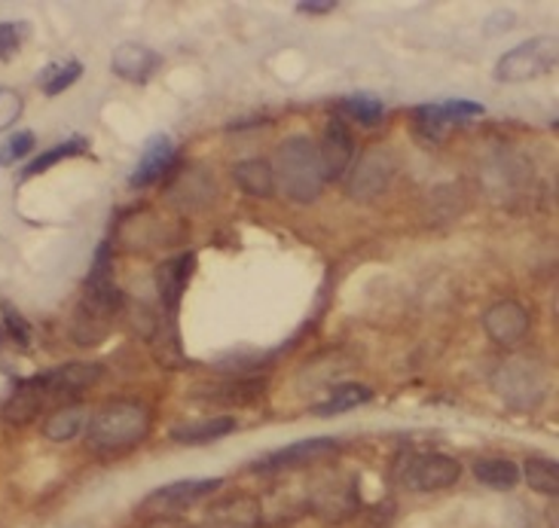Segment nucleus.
<instances>
[{"instance_id":"b1692460","label":"nucleus","mask_w":559,"mask_h":528,"mask_svg":"<svg viewBox=\"0 0 559 528\" xmlns=\"http://www.w3.org/2000/svg\"><path fill=\"white\" fill-rule=\"evenodd\" d=\"M370 400H373V388L370 385H364V382H343L324 404H318L316 416L318 419H333V416L352 412V409L364 407Z\"/></svg>"},{"instance_id":"c85d7f7f","label":"nucleus","mask_w":559,"mask_h":528,"mask_svg":"<svg viewBox=\"0 0 559 528\" xmlns=\"http://www.w3.org/2000/svg\"><path fill=\"white\" fill-rule=\"evenodd\" d=\"M80 76H83V64H80V61H61V64H49L37 80H40L44 95L56 98V95H61L64 89H71Z\"/></svg>"},{"instance_id":"2f4dec72","label":"nucleus","mask_w":559,"mask_h":528,"mask_svg":"<svg viewBox=\"0 0 559 528\" xmlns=\"http://www.w3.org/2000/svg\"><path fill=\"white\" fill-rule=\"evenodd\" d=\"M440 110H443V120L450 125H465V122L484 117L480 101H447V105H440Z\"/></svg>"},{"instance_id":"5701e85b","label":"nucleus","mask_w":559,"mask_h":528,"mask_svg":"<svg viewBox=\"0 0 559 528\" xmlns=\"http://www.w3.org/2000/svg\"><path fill=\"white\" fill-rule=\"evenodd\" d=\"M80 431H86V407L83 404H61L56 407L44 422V437L56 440V443H64V440H74Z\"/></svg>"},{"instance_id":"c9c22d12","label":"nucleus","mask_w":559,"mask_h":528,"mask_svg":"<svg viewBox=\"0 0 559 528\" xmlns=\"http://www.w3.org/2000/svg\"><path fill=\"white\" fill-rule=\"evenodd\" d=\"M141 528H199V526H193V523H187V519H181V516H175V514H159V516H153L151 523H144Z\"/></svg>"},{"instance_id":"cd10ccee","label":"nucleus","mask_w":559,"mask_h":528,"mask_svg":"<svg viewBox=\"0 0 559 528\" xmlns=\"http://www.w3.org/2000/svg\"><path fill=\"white\" fill-rule=\"evenodd\" d=\"M343 117L352 122H358L364 129H377L379 122L385 120V105L379 101L377 95H348L346 101L340 105Z\"/></svg>"},{"instance_id":"a211bd4d","label":"nucleus","mask_w":559,"mask_h":528,"mask_svg":"<svg viewBox=\"0 0 559 528\" xmlns=\"http://www.w3.org/2000/svg\"><path fill=\"white\" fill-rule=\"evenodd\" d=\"M175 166V141L168 135H153L147 141V147L141 153V159H138L135 171H132V178L129 183L135 187V190H144V187H153L156 181H163L168 171Z\"/></svg>"},{"instance_id":"7c9ffc66","label":"nucleus","mask_w":559,"mask_h":528,"mask_svg":"<svg viewBox=\"0 0 559 528\" xmlns=\"http://www.w3.org/2000/svg\"><path fill=\"white\" fill-rule=\"evenodd\" d=\"M34 151V132H15L0 144V166H13Z\"/></svg>"},{"instance_id":"f03ea898","label":"nucleus","mask_w":559,"mask_h":528,"mask_svg":"<svg viewBox=\"0 0 559 528\" xmlns=\"http://www.w3.org/2000/svg\"><path fill=\"white\" fill-rule=\"evenodd\" d=\"M275 190H282L297 205H312L324 190V175L318 163V147L309 135L285 137L273 156Z\"/></svg>"},{"instance_id":"473e14b6","label":"nucleus","mask_w":559,"mask_h":528,"mask_svg":"<svg viewBox=\"0 0 559 528\" xmlns=\"http://www.w3.org/2000/svg\"><path fill=\"white\" fill-rule=\"evenodd\" d=\"M0 315H3V327H7V333L13 336L19 346H28L31 343V327L25 317L15 312V305H10V302H3L0 305Z\"/></svg>"},{"instance_id":"aec40b11","label":"nucleus","mask_w":559,"mask_h":528,"mask_svg":"<svg viewBox=\"0 0 559 528\" xmlns=\"http://www.w3.org/2000/svg\"><path fill=\"white\" fill-rule=\"evenodd\" d=\"M236 428H239V422L233 416H212V419H202V422L175 424L168 431V440L178 443V446H205V443H217V440L229 437Z\"/></svg>"},{"instance_id":"6ab92c4d","label":"nucleus","mask_w":559,"mask_h":528,"mask_svg":"<svg viewBox=\"0 0 559 528\" xmlns=\"http://www.w3.org/2000/svg\"><path fill=\"white\" fill-rule=\"evenodd\" d=\"M302 514H309L306 489H302V485H275L273 492L260 501L263 526H290V523H297Z\"/></svg>"},{"instance_id":"bb28decb","label":"nucleus","mask_w":559,"mask_h":528,"mask_svg":"<svg viewBox=\"0 0 559 528\" xmlns=\"http://www.w3.org/2000/svg\"><path fill=\"white\" fill-rule=\"evenodd\" d=\"M266 394V379H236L227 382V388H217L209 394L212 404H233V407H248Z\"/></svg>"},{"instance_id":"4be33fe9","label":"nucleus","mask_w":559,"mask_h":528,"mask_svg":"<svg viewBox=\"0 0 559 528\" xmlns=\"http://www.w3.org/2000/svg\"><path fill=\"white\" fill-rule=\"evenodd\" d=\"M474 480L486 489H496V492H511L520 485V465L511 461V458H501V455H492V458H477L474 461Z\"/></svg>"},{"instance_id":"7ed1b4c3","label":"nucleus","mask_w":559,"mask_h":528,"mask_svg":"<svg viewBox=\"0 0 559 528\" xmlns=\"http://www.w3.org/2000/svg\"><path fill=\"white\" fill-rule=\"evenodd\" d=\"M306 504H309V514H316L328 526L348 523L361 511L358 477L346 470H324L316 483L306 485Z\"/></svg>"},{"instance_id":"6e6552de","label":"nucleus","mask_w":559,"mask_h":528,"mask_svg":"<svg viewBox=\"0 0 559 528\" xmlns=\"http://www.w3.org/2000/svg\"><path fill=\"white\" fill-rule=\"evenodd\" d=\"M462 465L447 453H419L409 455L401 470V480L409 492H440L459 483Z\"/></svg>"},{"instance_id":"393cba45","label":"nucleus","mask_w":559,"mask_h":528,"mask_svg":"<svg viewBox=\"0 0 559 528\" xmlns=\"http://www.w3.org/2000/svg\"><path fill=\"white\" fill-rule=\"evenodd\" d=\"M520 477L530 483L532 492L538 495H550L557 499L559 495V465L554 458H545V455H532L530 461L520 468Z\"/></svg>"},{"instance_id":"f8f14e48","label":"nucleus","mask_w":559,"mask_h":528,"mask_svg":"<svg viewBox=\"0 0 559 528\" xmlns=\"http://www.w3.org/2000/svg\"><path fill=\"white\" fill-rule=\"evenodd\" d=\"M318 147V163H321V175H324V183L328 181H343V175L352 166V156H355V137H352V129L340 117H333L324 125L321 132V141Z\"/></svg>"},{"instance_id":"f704fd0d","label":"nucleus","mask_w":559,"mask_h":528,"mask_svg":"<svg viewBox=\"0 0 559 528\" xmlns=\"http://www.w3.org/2000/svg\"><path fill=\"white\" fill-rule=\"evenodd\" d=\"M22 107H25V101L19 92H13L10 86H0V129H10L19 120Z\"/></svg>"},{"instance_id":"f257e3e1","label":"nucleus","mask_w":559,"mask_h":528,"mask_svg":"<svg viewBox=\"0 0 559 528\" xmlns=\"http://www.w3.org/2000/svg\"><path fill=\"white\" fill-rule=\"evenodd\" d=\"M151 409L138 400H114L86 424V446L95 455H120L135 449L151 434Z\"/></svg>"},{"instance_id":"0eeeda50","label":"nucleus","mask_w":559,"mask_h":528,"mask_svg":"<svg viewBox=\"0 0 559 528\" xmlns=\"http://www.w3.org/2000/svg\"><path fill=\"white\" fill-rule=\"evenodd\" d=\"M394 175H397V153L389 147H370L348 178V196L358 202H373L392 187Z\"/></svg>"},{"instance_id":"72a5a7b5","label":"nucleus","mask_w":559,"mask_h":528,"mask_svg":"<svg viewBox=\"0 0 559 528\" xmlns=\"http://www.w3.org/2000/svg\"><path fill=\"white\" fill-rule=\"evenodd\" d=\"M28 28L25 25H13V22H0V61L13 59L19 46L25 40Z\"/></svg>"},{"instance_id":"ddd939ff","label":"nucleus","mask_w":559,"mask_h":528,"mask_svg":"<svg viewBox=\"0 0 559 528\" xmlns=\"http://www.w3.org/2000/svg\"><path fill=\"white\" fill-rule=\"evenodd\" d=\"M260 501L248 492H229L224 499L212 501L199 528H260Z\"/></svg>"},{"instance_id":"2eb2a0df","label":"nucleus","mask_w":559,"mask_h":528,"mask_svg":"<svg viewBox=\"0 0 559 528\" xmlns=\"http://www.w3.org/2000/svg\"><path fill=\"white\" fill-rule=\"evenodd\" d=\"M52 400H49V394H46L44 382L40 376H31L22 379L19 385L13 388V394L7 397V404H3V422L13 424V428H25L31 424L46 407H49Z\"/></svg>"},{"instance_id":"9d476101","label":"nucleus","mask_w":559,"mask_h":528,"mask_svg":"<svg viewBox=\"0 0 559 528\" xmlns=\"http://www.w3.org/2000/svg\"><path fill=\"white\" fill-rule=\"evenodd\" d=\"M224 489L221 477H202V480H178V483L159 485L144 499V511L151 514H175V511H187L197 507L199 501L212 499Z\"/></svg>"},{"instance_id":"9b49d317","label":"nucleus","mask_w":559,"mask_h":528,"mask_svg":"<svg viewBox=\"0 0 559 528\" xmlns=\"http://www.w3.org/2000/svg\"><path fill=\"white\" fill-rule=\"evenodd\" d=\"M105 376V367L102 363H61V367H52L40 373V382H44L46 394L52 404H71L74 397L92 388L98 379Z\"/></svg>"},{"instance_id":"c756f323","label":"nucleus","mask_w":559,"mask_h":528,"mask_svg":"<svg viewBox=\"0 0 559 528\" xmlns=\"http://www.w3.org/2000/svg\"><path fill=\"white\" fill-rule=\"evenodd\" d=\"M413 125H416V132L428 141H443L447 137V129H450V122L443 120V110L440 105H419L413 110Z\"/></svg>"},{"instance_id":"e433bc0d","label":"nucleus","mask_w":559,"mask_h":528,"mask_svg":"<svg viewBox=\"0 0 559 528\" xmlns=\"http://www.w3.org/2000/svg\"><path fill=\"white\" fill-rule=\"evenodd\" d=\"M333 10H336V3H333V0H318V3H309V0H302V3H297V13L321 15V13H333Z\"/></svg>"},{"instance_id":"1a4fd4ad","label":"nucleus","mask_w":559,"mask_h":528,"mask_svg":"<svg viewBox=\"0 0 559 528\" xmlns=\"http://www.w3.org/2000/svg\"><path fill=\"white\" fill-rule=\"evenodd\" d=\"M336 449H340V440L333 437L300 440V443L275 449V453L260 455L258 461L248 465V473H282V470L306 468V465H316L328 455H336Z\"/></svg>"},{"instance_id":"dca6fc26","label":"nucleus","mask_w":559,"mask_h":528,"mask_svg":"<svg viewBox=\"0 0 559 528\" xmlns=\"http://www.w3.org/2000/svg\"><path fill=\"white\" fill-rule=\"evenodd\" d=\"M163 59L141 44H122L114 49V59H110V71L126 80V83H135V86H147L156 71H159Z\"/></svg>"},{"instance_id":"4468645a","label":"nucleus","mask_w":559,"mask_h":528,"mask_svg":"<svg viewBox=\"0 0 559 528\" xmlns=\"http://www.w3.org/2000/svg\"><path fill=\"white\" fill-rule=\"evenodd\" d=\"M532 317L526 312V305L516 300H501L496 302L489 312L484 315V331L486 336L501 348L520 346L526 336H530Z\"/></svg>"},{"instance_id":"20e7f679","label":"nucleus","mask_w":559,"mask_h":528,"mask_svg":"<svg viewBox=\"0 0 559 528\" xmlns=\"http://www.w3.org/2000/svg\"><path fill=\"white\" fill-rule=\"evenodd\" d=\"M122 297L120 290L114 285L107 287H90L83 290V300L76 305V315L71 321V339L76 346L92 348L102 346L107 336H110V327H114V317L120 312Z\"/></svg>"},{"instance_id":"423d86ee","label":"nucleus","mask_w":559,"mask_h":528,"mask_svg":"<svg viewBox=\"0 0 559 528\" xmlns=\"http://www.w3.org/2000/svg\"><path fill=\"white\" fill-rule=\"evenodd\" d=\"M496 392L501 394V400L514 409H532L542 404V397L547 392L545 373L535 361L526 358H511L508 363H501L496 373Z\"/></svg>"},{"instance_id":"412c9836","label":"nucleus","mask_w":559,"mask_h":528,"mask_svg":"<svg viewBox=\"0 0 559 528\" xmlns=\"http://www.w3.org/2000/svg\"><path fill=\"white\" fill-rule=\"evenodd\" d=\"M233 181L242 193L254 199H273L278 193L270 159H242L239 166L233 168Z\"/></svg>"},{"instance_id":"f3484780","label":"nucleus","mask_w":559,"mask_h":528,"mask_svg":"<svg viewBox=\"0 0 559 528\" xmlns=\"http://www.w3.org/2000/svg\"><path fill=\"white\" fill-rule=\"evenodd\" d=\"M193 272H197V254H178L156 269V290H159V300L166 305L168 315H178V305H181L183 290L190 285Z\"/></svg>"},{"instance_id":"a878e982","label":"nucleus","mask_w":559,"mask_h":528,"mask_svg":"<svg viewBox=\"0 0 559 528\" xmlns=\"http://www.w3.org/2000/svg\"><path fill=\"white\" fill-rule=\"evenodd\" d=\"M90 151V141L83 135L71 137V141H61V144H56L52 151L40 153L31 166L22 168V175H19V181H25V178H34V175H44V171H49V168H56L61 163V159H74V156H80V153Z\"/></svg>"},{"instance_id":"39448f33","label":"nucleus","mask_w":559,"mask_h":528,"mask_svg":"<svg viewBox=\"0 0 559 528\" xmlns=\"http://www.w3.org/2000/svg\"><path fill=\"white\" fill-rule=\"evenodd\" d=\"M557 68V44L550 37H532L526 44L508 49L496 64L499 83H530Z\"/></svg>"}]
</instances>
